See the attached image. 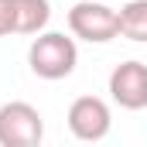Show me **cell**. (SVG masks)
<instances>
[{
	"label": "cell",
	"instance_id": "1",
	"mask_svg": "<svg viewBox=\"0 0 147 147\" xmlns=\"http://www.w3.org/2000/svg\"><path fill=\"white\" fill-rule=\"evenodd\" d=\"M75 62H79V48H75V38L62 34V31H41L28 48V65L38 79H48V82H58V79H69L75 72Z\"/></svg>",
	"mask_w": 147,
	"mask_h": 147
},
{
	"label": "cell",
	"instance_id": "2",
	"mask_svg": "<svg viewBox=\"0 0 147 147\" xmlns=\"http://www.w3.org/2000/svg\"><path fill=\"white\" fill-rule=\"evenodd\" d=\"M69 31L89 45H106L120 34V10L106 7L103 0H79L69 10Z\"/></svg>",
	"mask_w": 147,
	"mask_h": 147
},
{
	"label": "cell",
	"instance_id": "3",
	"mask_svg": "<svg viewBox=\"0 0 147 147\" xmlns=\"http://www.w3.org/2000/svg\"><path fill=\"white\" fill-rule=\"evenodd\" d=\"M41 137H45V120L31 103L14 99L0 106V147H38Z\"/></svg>",
	"mask_w": 147,
	"mask_h": 147
},
{
	"label": "cell",
	"instance_id": "4",
	"mask_svg": "<svg viewBox=\"0 0 147 147\" xmlns=\"http://www.w3.org/2000/svg\"><path fill=\"white\" fill-rule=\"evenodd\" d=\"M113 127V113L106 106V99L99 96H79L69 106V130H72L75 140H86V144H96L110 134Z\"/></svg>",
	"mask_w": 147,
	"mask_h": 147
},
{
	"label": "cell",
	"instance_id": "5",
	"mask_svg": "<svg viewBox=\"0 0 147 147\" xmlns=\"http://www.w3.org/2000/svg\"><path fill=\"white\" fill-rule=\"evenodd\" d=\"M110 96L123 110H144L147 106V65L130 58L110 72Z\"/></svg>",
	"mask_w": 147,
	"mask_h": 147
},
{
	"label": "cell",
	"instance_id": "6",
	"mask_svg": "<svg viewBox=\"0 0 147 147\" xmlns=\"http://www.w3.org/2000/svg\"><path fill=\"white\" fill-rule=\"evenodd\" d=\"M17 3V34H41L51 21L48 0H14Z\"/></svg>",
	"mask_w": 147,
	"mask_h": 147
},
{
	"label": "cell",
	"instance_id": "7",
	"mask_svg": "<svg viewBox=\"0 0 147 147\" xmlns=\"http://www.w3.org/2000/svg\"><path fill=\"white\" fill-rule=\"evenodd\" d=\"M120 34L130 41H147V0H130L120 7Z\"/></svg>",
	"mask_w": 147,
	"mask_h": 147
},
{
	"label": "cell",
	"instance_id": "8",
	"mask_svg": "<svg viewBox=\"0 0 147 147\" xmlns=\"http://www.w3.org/2000/svg\"><path fill=\"white\" fill-rule=\"evenodd\" d=\"M17 34V3L14 0H0V38Z\"/></svg>",
	"mask_w": 147,
	"mask_h": 147
}]
</instances>
